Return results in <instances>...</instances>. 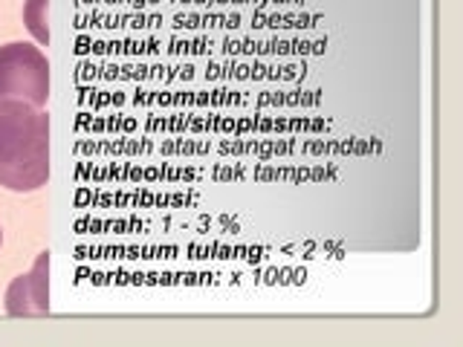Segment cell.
<instances>
[{"mask_svg": "<svg viewBox=\"0 0 463 347\" xmlns=\"http://www.w3.org/2000/svg\"><path fill=\"white\" fill-rule=\"evenodd\" d=\"M0 246H4V229H0Z\"/></svg>", "mask_w": 463, "mask_h": 347, "instance_id": "5", "label": "cell"}, {"mask_svg": "<svg viewBox=\"0 0 463 347\" xmlns=\"http://www.w3.org/2000/svg\"><path fill=\"white\" fill-rule=\"evenodd\" d=\"M47 9H50V0H24V26L29 29V35H33L35 43H41V47L50 43Z\"/></svg>", "mask_w": 463, "mask_h": 347, "instance_id": "4", "label": "cell"}, {"mask_svg": "<svg viewBox=\"0 0 463 347\" xmlns=\"http://www.w3.org/2000/svg\"><path fill=\"white\" fill-rule=\"evenodd\" d=\"M14 98L43 108L50 98V61L35 43L12 41L0 47V101Z\"/></svg>", "mask_w": 463, "mask_h": 347, "instance_id": "2", "label": "cell"}, {"mask_svg": "<svg viewBox=\"0 0 463 347\" xmlns=\"http://www.w3.org/2000/svg\"><path fill=\"white\" fill-rule=\"evenodd\" d=\"M4 307L12 318L50 315V252H41L33 269L9 284Z\"/></svg>", "mask_w": 463, "mask_h": 347, "instance_id": "3", "label": "cell"}, {"mask_svg": "<svg viewBox=\"0 0 463 347\" xmlns=\"http://www.w3.org/2000/svg\"><path fill=\"white\" fill-rule=\"evenodd\" d=\"M50 180V116L26 101H0V185L29 194Z\"/></svg>", "mask_w": 463, "mask_h": 347, "instance_id": "1", "label": "cell"}]
</instances>
